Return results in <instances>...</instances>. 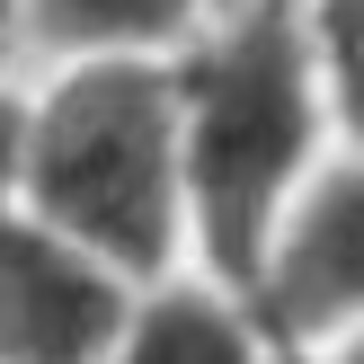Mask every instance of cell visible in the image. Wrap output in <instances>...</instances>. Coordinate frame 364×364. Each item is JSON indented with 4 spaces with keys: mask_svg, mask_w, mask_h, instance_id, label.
Here are the masks:
<instances>
[{
    "mask_svg": "<svg viewBox=\"0 0 364 364\" xmlns=\"http://www.w3.org/2000/svg\"><path fill=\"white\" fill-rule=\"evenodd\" d=\"M178 124H187L196 267L249 294L294 196L338 160L329 36L311 0H231L178 53Z\"/></svg>",
    "mask_w": 364,
    "mask_h": 364,
    "instance_id": "obj_1",
    "label": "cell"
},
{
    "mask_svg": "<svg viewBox=\"0 0 364 364\" xmlns=\"http://www.w3.org/2000/svg\"><path fill=\"white\" fill-rule=\"evenodd\" d=\"M18 213L160 284L196 267L178 63L18 71Z\"/></svg>",
    "mask_w": 364,
    "mask_h": 364,
    "instance_id": "obj_2",
    "label": "cell"
},
{
    "mask_svg": "<svg viewBox=\"0 0 364 364\" xmlns=\"http://www.w3.org/2000/svg\"><path fill=\"white\" fill-rule=\"evenodd\" d=\"M151 294L36 213H0V364H107Z\"/></svg>",
    "mask_w": 364,
    "mask_h": 364,
    "instance_id": "obj_3",
    "label": "cell"
},
{
    "mask_svg": "<svg viewBox=\"0 0 364 364\" xmlns=\"http://www.w3.org/2000/svg\"><path fill=\"white\" fill-rule=\"evenodd\" d=\"M249 302L294 364L364 329V160L355 151H338L294 196V213L276 223L258 276H249Z\"/></svg>",
    "mask_w": 364,
    "mask_h": 364,
    "instance_id": "obj_4",
    "label": "cell"
},
{
    "mask_svg": "<svg viewBox=\"0 0 364 364\" xmlns=\"http://www.w3.org/2000/svg\"><path fill=\"white\" fill-rule=\"evenodd\" d=\"M107 364H294V355L276 347V329L258 320V302L240 284L187 267L134 302V329L116 338Z\"/></svg>",
    "mask_w": 364,
    "mask_h": 364,
    "instance_id": "obj_5",
    "label": "cell"
},
{
    "mask_svg": "<svg viewBox=\"0 0 364 364\" xmlns=\"http://www.w3.org/2000/svg\"><path fill=\"white\" fill-rule=\"evenodd\" d=\"M231 0H27V71L45 63H178Z\"/></svg>",
    "mask_w": 364,
    "mask_h": 364,
    "instance_id": "obj_6",
    "label": "cell"
},
{
    "mask_svg": "<svg viewBox=\"0 0 364 364\" xmlns=\"http://www.w3.org/2000/svg\"><path fill=\"white\" fill-rule=\"evenodd\" d=\"M311 18L338 53H364V0H311Z\"/></svg>",
    "mask_w": 364,
    "mask_h": 364,
    "instance_id": "obj_7",
    "label": "cell"
},
{
    "mask_svg": "<svg viewBox=\"0 0 364 364\" xmlns=\"http://www.w3.org/2000/svg\"><path fill=\"white\" fill-rule=\"evenodd\" d=\"M302 364H364V329H347V338H329L320 355H302Z\"/></svg>",
    "mask_w": 364,
    "mask_h": 364,
    "instance_id": "obj_8",
    "label": "cell"
},
{
    "mask_svg": "<svg viewBox=\"0 0 364 364\" xmlns=\"http://www.w3.org/2000/svg\"><path fill=\"white\" fill-rule=\"evenodd\" d=\"M18 36H27V0H0V53H18Z\"/></svg>",
    "mask_w": 364,
    "mask_h": 364,
    "instance_id": "obj_9",
    "label": "cell"
},
{
    "mask_svg": "<svg viewBox=\"0 0 364 364\" xmlns=\"http://www.w3.org/2000/svg\"><path fill=\"white\" fill-rule=\"evenodd\" d=\"M9 89H18V71H9V53H0V107H9Z\"/></svg>",
    "mask_w": 364,
    "mask_h": 364,
    "instance_id": "obj_10",
    "label": "cell"
}]
</instances>
